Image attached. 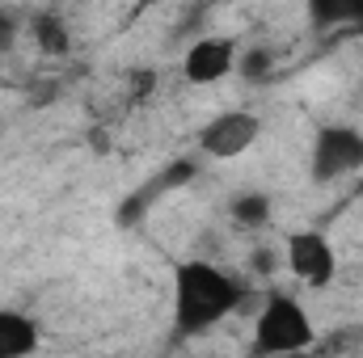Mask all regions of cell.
Instances as JSON below:
<instances>
[{"instance_id":"cell-12","label":"cell","mask_w":363,"mask_h":358,"mask_svg":"<svg viewBox=\"0 0 363 358\" xmlns=\"http://www.w3.org/2000/svg\"><path fill=\"white\" fill-rule=\"evenodd\" d=\"M271 51H245V55H237V68H241V76L245 81H262L267 72H271Z\"/></svg>"},{"instance_id":"cell-7","label":"cell","mask_w":363,"mask_h":358,"mask_svg":"<svg viewBox=\"0 0 363 358\" xmlns=\"http://www.w3.org/2000/svg\"><path fill=\"white\" fill-rule=\"evenodd\" d=\"M194 173H199V165H194V161H182V156H178V161H169V165H165L152 181H144L140 190H131V194L118 202V224H123V228H135V224H140V219H144V215H148V211L169 194V190H182Z\"/></svg>"},{"instance_id":"cell-11","label":"cell","mask_w":363,"mask_h":358,"mask_svg":"<svg viewBox=\"0 0 363 358\" xmlns=\"http://www.w3.org/2000/svg\"><path fill=\"white\" fill-rule=\"evenodd\" d=\"M30 34H34V42H38V51H47V55H68V25H64V17H55V13H38L34 21H30Z\"/></svg>"},{"instance_id":"cell-14","label":"cell","mask_w":363,"mask_h":358,"mask_svg":"<svg viewBox=\"0 0 363 358\" xmlns=\"http://www.w3.org/2000/svg\"><path fill=\"white\" fill-rule=\"evenodd\" d=\"M9 30H13V25H9V21L0 17V42H4V34H9Z\"/></svg>"},{"instance_id":"cell-9","label":"cell","mask_w":363,"mask_h":358,"mask_svg":"<svg viewBox=\"0 0 363 358\" xmlns=\"http://www.w3.org/2000/svg\"><path fill=\"white\" fill-rule=\"evenodd\" d=\"M271 194H262V190H241L233 202H228V215H233V224H241V228H262V224H271Z\"/></svg>"},{"instance_id":"cell-10","label":"cell","mask_w":363,"mask_h":358,"mask_svg":"<svg viewBox=\"0 0 363 358\" xmlns=\"http://www.w3.org/2000/svg\"><path fill=\"white\" fill-rule=\"evenodd\" d=\"M308 17L321 30L347 25V21H363V0H308Z\"/></svg>"},{"instance_id":"cell-2","label":"cell","mask_w":363,"mask_h":358,"mask_svg":"<svg viewBox=\"0 0 363 358\" xmlns=\"http://www.w3.org/2000/svg\"><path fill=\"white\" fill-rule=\"evenodd\" d=\"M308 346H317V325L308 321L304 304L283 291L267 295L254 321V354H300Z\"/></svg>"},{"instance_id":"cell-13","label":"cell","mask_w":363,"mask_h":358,"mask_svg":"<svg viewBox=\"0 0 363 358\" xmlns=\"http://www.w3.org/2000/svg\"><path fill=\"white\" fill-rule=\"evenodd\" d=\"M152 4H161V0H135V8H152Z\"/></svg>"},{"instance_id":"cell-6","label":"cell","mask_w":363,"mask_h":358,"mask_svg":"<svg viewBox=\"0 0 363 358\" xmlns=\"http://www.w3.org/2000/svg\"><path fill=\"white\" fill-rule=\"evenodd\" d=\"M237 68V42L220 38V34H203L186 47L182 55V76L190 85H216Z\"/></svg>"},{"instance_id":"cell-4","label":"cell","mask_w":363,"mask_h":358,"mask_svg":"<svg viewBox=\"0 0 363 358\" xmlns=\"http://www.w3.org/2000/svg\"><path fill=\"white\" fill-rule=\"evenodd\" d=\"M262 135V118L250 110H224L216 118H207L199 127V152L216 156V161H233L241 152H250Z\"/></svg>"},{"instance_id":"cell-3","label":"cell","mask_w":363,"mask_h":358,"mask_svg":"<svg viewBox=\"0 0 363 358\" xmlns=\"http://www.w3.org/2000/svg\"><path fill=\"white\" fill-rule=\"evenodd\" d=\"M363 169V131L351 122H325L313 135L308 152V178L313 181H338Z\"/></svg>"},{"instance_id":"cell-5","label":"cell","mask_w":363,"mask_h":358,"mask_svg":"<svg viewBox=\"0 0 363 358\" xmlns=\"http://www.w3.org/2000/svg\"><path fill=\"white\" fill-rule=\"evenodd\" d=\"M287 270H291L304 287H313V291L330 287L334 274H338V253H334L330 236L317 232V228L291 232V236H287Z\"/></svg>"},{"instance_id":"cell-8","label":"cell","mask_w":363,"mask_h":358,"mask_svg":"<svg viewBox=\"0 0 363 358\" xmlns=\"http://www.w3.org/2000/svg\"><path fill=\"white\" fill-rule=\"evenodd\" d=\"M38 350V325L26 312L0 308V358H21Z\"/></svg>"},{"instance_id":"cell-1","label":"cell","mask_w":363,"mask_h":358,"mask_svg":"<svg viewBox=\"0 0 363 358\" xmlns=\"http://www.w3.org/2000/svg\"><path fill=\"white\" fill-rule=\"evenodd\" d=\"M245 291L228 270L211 262H182L174 270V329L178 337H199L241 308Z\"/></svg>"},{"instance_id":"cell-15","label":"cell","mask_w":363,"mask_h":358,"mask_svg":"<svg viewBox=\"0 0 363 358\" xmlns=\"http://www.w3.org/2000/svg\"><path fill=\"white\" fill-rule=\"evenodd\" d=\"M203 4H228V0H203Z\"/></svg>"}]
</instances>
